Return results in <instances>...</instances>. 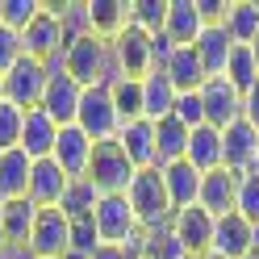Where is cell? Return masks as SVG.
Returning <instances> with one entry per match:
<instances>
[{
    "label": "cell",
    "mask_w": 259,
    "mask_h": 259,
    "mask_svg": "<svg viewBox=\"0 0 259 259\" xmlns=\"http://www.w3.org/2000/svg\"><path fill=\"white\" fill-rule=\"evenodd\" d=\"M130 25L147 29V34H163V25H167V0H130Z\"/></svg>",
    "instance_id": "cell-33"
},
{
    "label": "cell",
    "mask_w": 259,
    "mask_h": 259,
    "mask_svg": "<svg viewBox=\"0 0 259 259\" xmlns=\"http://www.w3.org/2000/svg\"><path fill=\"white\" fill-rule=\"evenodd\" d=\"M247 259H259V251H251V255H247Z\"/></svg>",
    "instance_id": "cell-47"
},
{
    "label": "cell",
    "mask_w": 259,
    "mask_h": 259,
    "mask_svg": "<svg viewBox=\"0 0 259 259\" xmlns=\"http://www.w3.org/2000/svg\"><path fill=\"white\" fill-rule=\"evenodd\" d=\"M184 159H188L201 176L213 171V167H222V130H213V125L188 130V151H184Z\"/></svg>",
    "instance_id": "cell-28"
},
{
    "label": "cell",
    "mask_w": 259,
    "mask_h": 259,
    "mask_svg": "<svg viewBox=\"0 0 259 259\" xmlns=\"http://www.w3.org/2000/svg\"><path fill=\"white\" fill-rule=\"evenodd\" d=\"M92 222H96V234H101V247H130V242L142 238V226L125 197H101Z\"/></svg>",
    "instance_id": "cell-5"
},
{
    "label": "cell",
    "mask_w": 259,
    "mask_h": 259,
    "mask_svg": "<svg viewBox=\"0 0 259 259\" xmlns=\"http://www.w3.org/2000/svg\"><path fill=\"white\" fill-rule=\"evenodd\" d=\"M251 55H255V67H259V34H255V42H251Z\"/></svg>",
    "instance_id": "cell-43"
},
{
    "label": "cell",
    "mask_w": 259,
    "mask_h": 259,
    "mask_svg": "<svg viewBox=\"0 0 259 259\" xmlns=\"http://www.w3.org/2000/svg\"><path fill=\"white\" fill-rule=\"evenodd\" d=\"M226 34H230L234 46H251L259 34V0H230L226 9Z\"/></svg>",
    "instance_id": "cell-30"
},
{
    "label": "cell",
    "mask_w": 259,
    "mask_h": 259,
    "mask_svg": "<svg viewBox=\"0 0 259 259\" xmlns=\"http://www.w3.org/2000/svg\"><path fill=\"white\" fill-rule=\"evenodd\" d=\"M251 230H255V226L242 218V213L218 218V222H213V247H209V255H213V259H247V255L255 251Z\"/></svg>",
    "instance_id": "cell-14"
},
{
    "label": "cell",
    "mask_w": 259,
    "mask_h": 259,
    "mask_svg": "<svg viewBox=\"0 0 259 259\" xmlns=\"http://www.w3.org/2000/svg\"><path fill=\"white\" fill-rule=\"evenodd\" d=\"M29 171H34V159L21 147L0 151V205L5 201H21L29 192Z\"/></svg>",
    "instance_id": "cell-21"
},
{
    "label": "cell",
    "mask_w": 259,
    "mask_h": 259,
    "mask_svg": "<svg viewBox=\"0 0 259 259\" xmlns=\"http://www.w3.org/2000/svg\"><path fill=\"white\" fill-rule=\"evenodd\" d=\"M92 147H96V142H92L79 125H59V138H55L51 159L63 167L67 180H84V176H88V163H92Z\"/></svg>",
    "instance_id": "cell-13"
},
{
    "label": "cell",
    "mask_w": 259,
    "mask_h": 259,
    "mask_svg": "<svg viewBox=\"0 0 259 259\" xmlns=\"http://www.w3.org/2000/svg\"><path fill=\"white\" fill-rule=\"evenodd\" d=\"M188 151V125H180L176 117L155 121V167H167L176 159H184Z\"/></svg>",
    "instance_id": "cell-29"
},
{
    "label": "cell",
    "mask_w": 259,
    "mask_h": 259,
    "mask_svg": "<svg viewBox=\"0 0 259 259\" xmlns=\"http://www.w3.org/2000/svg\"><path fill=\"white\" fill-rule=\"evenodd\" d=\"M205 29V17L197 9V0H167V25L163 34L176 42V46H192Z\"/></svg>",
    "instance_id": "cell-23"
},
{
    "label": "cell",
    "mask_w": 259,
    "mask_h": 259,
    "mask_svg": "<svg viewBox=\"0 0 259 259\" xmlns=\"http://www.w3.org/2000/svg\"><path fill=\"white\" fill-rule=\"evenodd\" d=\"M92 259H142V251H138V242H130V247H96Z\"/></svg>",
    "instance_id": "cell-41"
},
{
    "label": "cell",
    "mask_w": 259,
    "mask_h": 259,
    "mask_svg": "<svg viewBox=\"0 0 259 259\" xmlns=\"http://www.w3.org/2000/svg\"><path fill=\"white\" fill-rule=\"evenodd\" d=\"M96 247H101V234H96V222L92 218H79V222H71V251H79V255H96Z\"/></svg>",
    "instance_id": "cell-40"
},
{
    "label": "cell",
    "mask_w": 259,
    "mask_h": 259,
    "mask_svg": "<svg viewBox=\"0 0 259 259\" xmlns=\"http://www.w3.org/2000/svg\"><path fill=\"white\" fill-rule=\"evenodd\" d=\"M75 125L84 130L92 142H113L121 130V117H117V105H113V92L109 88H84L79 96V113H75Z\"/></svg>",
    "instance_id": "cell-4"
},
{
    "label": "cell",
    "mask_w": 259,
    "mask_h": 259,
    "mask_svg": "<svg viewBox=\"0 0 259 259\" xmlns=\"http://www.w3.org/2000/svg\"><path fill=\"white\" fill-rule=\"evenodd\" d=\"M29 251L34 259H63L71 251V218L63 209H38L34 234H29Z\"/></svg>",
    "instance_id": "cell-7"
},
{
    "label": "cell",
    "mask_w": 259,
    "mask_h": 259,
    "mask_svg": "<svg viewBox=\"0 0 259 259\" xmlns=\"http://www.w3.org/2000/svg\"><path fill=\"white\" fill-rule=\"evenodd\" d=\"M42 13V0H0V25H9V29H21L29 25Z\"/></svg>",
    "instance_id": "cell-36"
},
{
    "label": "cell",
    "mask_w": 259,
    "mask_h": 259,
    "mask_svg": "<svg viewBox=\"0 0 259 259\" xmlns=\"http://www.w3.org/2000/svg\"><path fill=\"white\" fill-rule=\"evenodd\" d=\"M55 138H59V121L51 117L46 109H25V121H21V151L34 159H51L55 151Z\"/></svg>",
    "instance_id": "cell-16"
},
{
    "label": "cell",
    "mask_w": 259,
    "mask_h": 259,
    "mask_svg": "<svg viewBox=\"0 0 259 259\" xmlns=\"http://www.w3.org/2000/svg\"><path fill=\"white\" fill-rule=\"evenodd\" d=\"M113 55H117L121 79H147L155 71V55H151V34L138 25H125L117 38H113Z\"/></svg>",
    "instance_id": "cell-10"
},
{
    "label": "cell",
    "mask_w": 259,
    "mask_h": 259,
    "mask_svg": "<svg viewBox=\"0 0 259 259\" xmlns=\"http://www.w3.org/2000/svg\"><path fill=\"white\" fill-rule=\"evenodd\" d=\"M163 71L171 84H176V92H201V84H205V67H201V55H197V46H176L171 51V59L163 63Z\"/></svg>",
    "instance_id": "cell-22"
},
{
    "label": "cell",
    "mask_w": 259,
    "mask_h": 259,
    "mask_svg": "<svg viewBox=\"0 0 259 259\" xmlns=\"http://www.w3.org/2000/svg\"><path fill=\"white\" fill-rule=\"evenodd\" d=\"M125 201L134 209V218L142 226V234H155V230H167L176 209H171V197H167V184H163V171L159 167H142L125 188Z\"/></svg>",
    "instance_id": "cell-2"
},
{
    "label": "cell",
    "mask_w": 259,
    "mask_h": 259,
    "mask_svg": "<svg viewBox=\"0 0 259 259\" xmlns=\"http://www.w3.org/2000/svg\"><path fill=\"white\" fill-rule=\"evenodd\" d=\"M176 84L163 75V71H151L147 79H142V117L147 121H163L176 113Z\"/></svg>",
    "instance_id": "cell-26"
},
{
    "label": "cell",
    "mask_w": 259,
    "mask_h": 259,
    "mask_svg": "<svg viewBox=\"0 0 259 259\" xmlns=\"http://www.w3.org/2000/svg\"><path fill=\"white\" fill-rule=\"evenodd\" d=\"M0 218H5V247H29V234H34V222H38V205L29 197L5 201L0 205Z\"/></svg>",
    "instance_id": "cell-27"
},
{
    "label": "cell",
    "mask_w": 259,
    "mask_h": 259,
    "mask_svg": "<svg viewBox=\"0 0 259 259\" xmlns=\"http://www.w3.org/2000/svg\"><path fill=\"white\" fill-rule=\"evenodd\" d=\"M130 25V0H88V29L113 42Z\"/></svg>",
    "instance_id": "cell-25"
},
{
    "label": "cell",
    "mask_w": 259,
    "mask_h": 259,
    "mask_svg": "<svg viewBox=\"0 0 259 259\" xmlns=\"http://www.w3.org/2000/svg\"><path fill=\"white\" fill-rule=\"evenodd\" d=\"M213 222L218 218H209L201 205H192V209H180V213L171 218V238L184 247V255H192V259H205L209 255V247H213Z\"/></svg>",
    "instance_id": "cell-12"
},
{
    "label": "cell",
    "mask_w": 259,
    "mask_h": 259,
    "mask_svg": "<svg viewBox=\"0 0 259 259\" xmlns=\"http://www.w3.org/2000/svg\"><path fill=\"white\" fill-rule=\"evenodd\" d=\"M96 205H101V192L92 188L88 176H84V180H71V184H67V192H63V201H59V209H63V213H67L71 222L92 218V213H96Z\"/></svg>",
    "instance_id": "cell-31"
},
{
    "label": "cell",
    "mask_w": 259,
    "mask_h": 259,
    "mask_svg": "<svg viewBox=\"0 0 259 259\" xmlns=\"http://www.w3.org/2000/svg\"><path fill=\"white\" fill-rule=\"evenodd\" d=\"M0 259H5V251H0Z\"/></svg>",
    "instance_id": "cell-48"
},
{
    "label": "cell",
    "mask_w": 259,
    "mask_h": 259,
    "mask_svg": "<svg viewBox=\"0 0 259 259\" xmlns=\"http://www.w3.org/2000/svg\"><path fill=\"white\" fill-rule=\"evenodd\" d=\"M138 176V167L125 159L117 142H96L92 147V163H88V180L101 197H125L130 180Z\"/></svg>",
    "instance_id": "cell-3"
},
{
    "label": "cell",
    "mask_w": 259,
    "mask_h": 259,
    "mask_svg": "<svg viewBox=\"0 0 259 259\" xmlns=\"http://www.w3.org/2000/svg\"><path fill=\"white\" fill-rule=\"evenodd\" d=\"M113 142L125 151V159H130L138 171H142V167H155V121H147V117L125 121Z\"/></svg>",
    "instance_id": "cell-19"
},
{
    "label": "cell",
    "mask_w": 259,
    "mask_h": 259,
    "mask_svg": "<svg viewBox=\"0 0 259 259\" xmlns=\"http://www.w3.org/2000/svg\"><path fill=\"white\" fill-rule=\"evenodd\" d=\"M201 109H205V125L226 130L230 121L242 117V92L226 75H213V79L201 84Z\"/></svg>",
    "instance_id": "cell-11"
},
{
    "label": "cell",
    "mask_w": 259,
    "mask_h": 259,
    "mask_svg": "<svg viewBox=\"0 0 259 259\" xmlns=\"http://www.w3.org/2000/svg\"><path fill=\"white\" fill-rule=\"evenodd\" d=\"M163 171V184H167V197H171V209L180 213V209H192L201 197V171L188 163V159H176V163L159 167Z\"/></svg>",
    "instance_id": "cell-20"
},
{
    "label": "cell",
    "mask_w": 259,
    "mask_h": 259,
    "mask_svg": "<svg viewBox=\"0 0 259 259\" xmlns=\"http://www.w3.org/2000/svg\"><path fill=\"white\" fill-rule=\"evenodd\" d=\"M234 213H242L251 226H259V167L238 176V201H234Z\"/></svg>",
    "instance_id": "cell-35"
},
{
    "label": "cell",
    "mask_w": 259,
    "mask_h": 259,
    "mask_svg": "<svg viewBox=\"0 0 259 259\" xmlns=\"http://www.w3.org/2000/svg\"><path fill=\"white\" fill-rule=\"evenodd\" d=\"M46 84H51L46 63H38V59L25 55L13 71H5V101L17 105V109H38L42 96H46Z\"/></svg>",
    "instance_id": "cell-6"
},
{
    "label": "cell",
    "mask_w": 259,
    "mask_h": 259,
    "mask_svg": "<svg viewBox=\"0 0 259 259\" xmlns=\"http://www.w3.org/2000/svg\"><path fill=\"white\" fill-rule=\"evenodd\" d=\"M67 176H63V167L55 163V159H38L34 171H29V192L25 197L34 201L38 209H55L63 201V192H67Z\"/></svg>",
    "instance_id": "cell-18"
},
{
    "label": "cell",
    "mask_w": 259,
    "mask_h": 259,
    "mask_svg": "<svg viewBox=\"0 0 259 259\" xmlns=\"http://www.w3.org/2000/svg\"><path fill=\"white\" fill-rule=\"evenodd\" d=\"M21 46H25V55L38 59V63L67 51V29H63L59 13H51V5H42V13L21 29Z\"/></svg>",
    "instance_id": "cell-8"
},
{
    "label": "cell",
    "mask_w": 259,
    "mask_h": 259,
    "mask_svg": "<svg viewBox=\"0 0 259 259\" xmlns=\"http://www.w3.org/2000/svg\"><path fill=\"white\" fill-rule=\"evenodd\" d=\"M0 101H5V75H0Z\"/></svg>",
    "instance_id": "cell-46"
},
{
    "label": "cell",
    "mask_w": 259,
    "mask_h": 259,
    "mask_svg": "<svg viewBox=\"0 0 259 259\" xmlns=\"http://www.w3.org/2000/svg\"><path fill=\"white\" fill-rule=\"evenodd\" d=\"M63 67L75 79L79 88H113L121 79V67H117V55H113V42L96 38V34H79L67 42L63 51Z\"/></svg>",
    "instance_id": "cell-1"
},
{
    "label": "cell",
    "mask_w": 259,
    "mask_h": 259,
    "mask_svg": "<svg viewBox=\"0 0 259 259\" xmlns=\"http://www.w3.org/2000/svg\"><path fill=\"white\" fill-rule=\"evenodd\" d=\"M21 121H25V109L0 101V151L21 147Z\"/></svg>",
    "instance_id": "cell-37"
},
{
    "label": "cell",
    "mask_w": 259,
    "mask_h": 259,
    "mask_svg": "<svg viewBox=\"0 0 259 259\" xmlns=\"http://www.w3.org/2000/svg\"><path fill=\"white\" fill-rule=\"evenodd\" d=\"M251 242H255V251H259V226H255V230H251Z\"/></svg>",
    "instance_id": "cell-45"
},
{
    "label": "cell",
    "mask_w": 259,
    "mask_h": 259,
    "mask_svg": "<svg viewBox=\"0 0 259 259\" xmlns=\"http://www.w3.org/2000/svg\"><path fill=\"white\" fill-rule=\"evenodd\" d=\"M79 96H84V88H79L67 71H59V75H51V84H46V96H42V105H38V109H46L59 125H75Z\"/></svg>",
    "instance_id": "cell-17"
},
{
    "label": "cell",
    "mask_w": 259,
    "mask_h": 259,
    "mask_svg": "<svg viewBox=\"0 0 259 259\" xmlns=\"http://www.w3.org/2000/svg\"><path fill=\"white\" fill-rule=\"evenodd\" d=\"M222 167H230L234 176H247L259 167V130L251 121H230L222 130Z\"/></svg>",
    "instance_id": "cell-9"
},
{
    "label": "cell",
    "mask_w": 259,
    "mask_h": 259,
    "mask_svg": "<svg viewBox=\"0 0 259 259\" xmlns=\"http://www.w3.org/2000/svg\"><path fill=\"white\" fill-rule=\"evenodd\" d=\"M0 251H5V218H0Z\"/></svg>",
    "instance_id": "cell-44"
},
{
    "label": "cell",
    "mask_w": 259,
    "mask_h": 259,
    "mask_svg": "<svg viewBox=\"0 0 259 259\" xmlns=\"http://www.w3.org/2000/svg\"><path fill=\"white\" fill-rule=\"evenodd\" d=\"M109 92H113V105H117L121 125L142 117V79H117V84H113Z\"/></svg>",
    "instance_id": "cell-34"
},
{
    "label": "cell",
    "mask_w": 259,
    "mask_h": 259,
    "mask_svg": "<svg viewBox=\"0 0 259 259\" xmlns=\"http://www.w3.org/2000/svg\"><path fill=\"white\" fill-rule=\"evenodd\" d=\"M192 46H197L201 67H205L209 79H213V75H226V63H230V51H234V42H230V34H226V25H205L201 38L192 42Z\"/></svg>",
    "instance_id": "cell-24"
},
{
    "label": "cell",
    "mask_w": 259,
    "mask_h": 259,
    "mask_svg": "<svg viewBox=\"0 0 259 259\" xmlns=\"http://www.w3.org/2000/svg\"><path fill=\"white\" fill-rule=\"evenodd\" d=\"M21 59H25L21 34H17V29H9V25H0V75H5V71H13Z\"/></svg>",
    "instance_id": "cell-39"
},
{
    "label": "cell",
    "mask_w": 259,
    "mask_h": 259,
    "mask_svg": "<svg viewBox=\"0 0 259 259\" xmlns=\"http://www.w3.org/2000/svg\"><path fill=\"white\" fill-rule=\"evenodd\" d=\"M242 121H251L259 130V84L251 92H242Z\"/></svg>",
    "instance_id": "cell-42"
},
{
    "label": "cell",
    "mask_w": 259,
    "mask_h": 259,
    "mask_svg": "<svg viewBox=\"0 0 259 259\" xmlns=\"http://www.w3.org/2000/svg\"><path fill=\"white\" fill-rule=\"evenodd\" d=\"M234 201H238V176H234L230 167H213V171L201 176V197H197V205L205 209L209 218L234 213Z\"/></svg>",
    "instance_id": "cell-15"
},
{
    "label": "cell",
    "mask_w": 259,
    "mask_h": 259,
    "mask_svg": "<svg viewBox=\"0 0 259 259\" xmlns=\"http://www.w3.org/2000/svg\"><path fill=\"white\" fill-rule=\"evenodd\" d=\"M180 125H188V130H197V125H205V109H201V92H180L176 96V113H171Z\"/></svg>",
    "instance_id": "cell-38"
},
{
    "label": "cell",
    "mask_w": 259,
    "mask_h": 259,
    "mask_svg": "<svg viewBox=\"0 0 259 259\" xmlns=\"http://www.w3.org/2000/svg\"><path fill=\"white\" fill-rule=\"evenodd\" d=\"M226 79H230L238 92H251V88L259 84V67H255L251 46H234V51H230V63H226Z\"/></svg>",
    "instance_id": "cell-32"
}]
</instances>
